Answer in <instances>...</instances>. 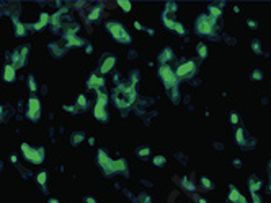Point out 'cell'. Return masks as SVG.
<instances>
[{
	"instance_id": "cell-4",
	"label": "cell",
	"mask_w": 271,
	"mask_h": 203,
	"mask_svg": "<svg viewBox=\"0 0 271 203\" xmlns=\"http://www.w3.org/2000/svg\"><path fill=\"white\" fill-rule=\"evenodd\" d=\"M105 103H106V96L105 94H100V99H98V104L95 107V115L100 119V120H105L106 119V112H105Z\"/></svg>"
},
{
	"instance_id": "cell-25",
	"label": "cell",
	"mask_w": 271,
	"mask_h": 203,
	"mask_svg": "<svg viewBox=\"0 0 271 203\" xmlns=\"http://www.w3.org/2000/svg\"><path fill=\"white\" fill-rule=\"evenodd\" d=\"M87 201H88V203H95V200H93V198H90V197L87 198Z\"/></svg>"
},
{
	"instance_id": "cell-24",
	"label": "cell",
	"mask_w": 271,
	"mask_h": 203,
	"mask_svg": "<svg viewBox=\"0 0 271 203\" xmlns=\"http://www.w3.org/2000/svg\"><path fill=\"white\" fill-rule=\"evenodd\" d=\"M239 119H237V115H235V114H232V122H234V124H235V122H237Z\"/></svg>"
},
{
	"instance_id": "cell-5",
	"label": "cell",
	"mask_w": 271,
	"mask_h": 203,
	"mask_svg": "<svg viewBox=\"0 0 271 203\" xmlns=\"http://www.w3.org/2000/svg\"><path fill=\"white\" fill-rule=\"evenodd\" d=\"M211 31H212V21H209L208 18H199L198 20V33L209 34Z\"/></svg>"
},
{
	"instance_id": "cell-3",
	"label": "cell",
	"mask_w": 271,
	"mask_h": 203,
	"mask_svg": "<svg viewBox=\"0 0 271 203\" xmlns=\"http://www.w3.org/2000/svg\"><path fill=\"white\" fill-rule=\"evenodd\" d=\"M39 112H41V106L39 101L36 98H31L28 101V117L31 120H38L39 119Z\"/></svg>"
},
{
	"instance_id": "cell-10",
	"label": "cell",
	"mask_w": 271,
	"mask_h": 203,
	"mask_svg": "<svg viewBox=\"0 0 271 203\" xmlns=\"http://www.w3.org/2000/svg\"><path fill=\"white\" fill-rule=\"evenodd\" d=\"M101 85H103V80H101V78H98V76H95V75H91L90 81H88V86H90V88H95V86H101Z\"/></svg>"
},
{
	"instance_id": "cell-16",
	"label": "cell",
	"mask_w": 271,
	"mask_h": 203,
	"mask_svg": "<svg viewBox=\"0 0 271 203\" xmlns=\"http://www.w3.org/2000/svg\"><path fill=\"white\" fill-rule=\"evenodd\" d=\"M119 5L123 7V8H124L126 12H129V10H131V3H127V2H119Z\"/></svg>"
},
{
	"instance_id": "cell-27",
	"label": "cell",
	"mask_w": 271,
	"mask_h": 203,
	"mask_svg": "<svg viewBox=\"0 0 271 203\" xmlns=\"http://www.w3.org/2000/svg\"><path fill=\"white\" fill-rule=\"evenodd\" d=\"M199 203H206V201H204V200H199Z\"/></svg>"
},
{
	"instance_id": "cell-9",
	"label": "cell",
	"mask_w": 271,
	"mask_h": 203,
	"mask_svg": "<svg viewBox=\"0 0 271 203\" xmlns=\"http://www.w3.org/2000/svg\"><path fill=\"white\" fill-rule=\"evenodd\" d=\"M113 65H115V57H108V59L105 60L103 67H101V72L103 73H106V72H110L113 68Z\"/></svg>"
},
{
	"instance_id": "cell-7",
	"label": "cell",
	"mask_w": 271,
	"mask_h": 203,
	"mask_svg": "<svg viewBox=\"0 0 271 203\" xmlns=\"http://www.w3.org/2000/svg\"><path fill=\"white\" fill-rule=\"evenodd\" d=\"M193 70H195V63H193V62H186V63H183V65H180V67H178L176 75H178V76H185V75L191 73Z\"/></svg>"
},
{
	"instance_id": "cell-22",
	"label": "cell",
	"mask_w": 271,
	"mask_h": 203,
	"mask_svg": "<svg viewBox=\"0 0 271 203\" xmlns=\"http://www.w3.org/2000/svg\"><path fill=\"white\" fill-rule=\"evenodd\" d=\"M203 184H204V187H206V188H209V187H211V182H209L208 179H203Z\"/></svg>"
},
{
	"instance_id": "cell-26",
	"label": "cell",
	"mask_w": 271,
	"mask_h": 203,
	"mask_svg": "<svg viewBox=\"0 0 271 203\" xmlns=\"http://www.w3.org/2000/svg\"><path fill=\"white\" fill-rule=\"evenodd\" d=\"M49 203H59L57 200H51V201H49Z\"/></svg>"
},
{
	"instance_id": "cell-15",
	"label": "cell",
	"mask_w": 271,
	"mask_h": 203,
	"mask_svg": "<svg viewBox=\"0 0 271 203\" xmlns=\"http://www.w3.org/2000/svg\"><path fill=\"white\" fill-rule=\"evenodd\" d=\"M78 106H80V107H85V106H87V99H85L83 96H78Z\"/></svg>"
},
{
	"instance_id": "cell-2",
	"label": "cell",
	"mask_w": 271,
	"mask_h": 203,
	"mask_svg": "<svg viewBox=\"0 0 271 203\" xmlns=\"http://www.w3.org/2000/svg\"><path fill=\"white\" fill-rule=\"evenodd\" d=\"M108 30L111 31V34L115 36V38L118 41H124V42H129V36L126 34L124 31V28L123 26H119L116 23H108Z\"/></svg>"
},
{
	"instance_id": "cell-20",
	"label": "cell",
	"mask_w": 271,
	"mask_h": 203,
	"mask_svg": "<svg viewBox=\"0 0 271 203\" xmlns=\"http://www.w3.org/2000/svg\"><path fill=\"white\" fill-rule=\"evenodd\" d=\"M258 187H260V182H255V184H253V180H252V185H250V190L253 192V190H256V188H258Z\"/></svg>"
},
{
	"instance_id": "cell-18",
	"label": "cell",
	"mask_w": 271,
	"mask_h": 203,
	"mask_svg": "<svg viewBox=\"0 0 271 203\" xmlns=\"http://www.w3.org/2000/svg\"><path fill=\"white\" fill-rule=\"evenodd\" d=\"M209 10H211V15H212V16H219V15H220V12H219L217 8H214V7H211Z\"/></svg>"
},
{
	"instance_id": "cell-17",
	"label": "cell",
	"mask_w": 271,
	"mask_h": 203,
	"mask_svg": "<svg viewBox=\"0 0 271 203\" xmlns=\"http://www.w3.org/2000/svg\"><path fill=\"white\" fill-rule=\"evenodd\" d=\"M237 141L239 143L244 141V132H242V130H237Z\"/></svg>"
},
{
	"instance_id": "cell-1",
	"label": "cell",
	"mask_w": 271,
	"mask_h": 203,
	"mask_svg": "<svg viewBox=\"0 0 271 203\" xmlns=\"http://www.w3.org/2000/svg\"><path fill=\"white\" fill-rule=\"evenodd\" d=\"M21 150H23V153H25L28 161H31L34 164H39L42 159H44V151H42V150H38V151L36 150H30V146H28L26 143L21 146Z\"/></svg>"
},
{
	"instance_id": "cell-21",
	"label": "cell",
	"mask_w": 271,
	"mask_h": 203,
	"mask_svg": "<svg viewBox=\"0 0 271 203\" xmlns=\"http://www.w3.org/2000/svg\"><path fill=\"white\" fill-rule=\"evenodd\" d=\"M163 163H165L163 158H155V164H163Z\"/></svg>"
},
{
	"instance_id": "cell-19",
	"label": "cell",
	"mask_w": 271,
	"mask_h": 203,
	"mask_svg": "<svg viewBox=\"0 0 271 203\" xmlns=\"http://www.w3.org/2000/svg\"><path fill=\"white\" fill-rule=\"evenodd\" d=\"M98 15H100V10L96 8V10H93V12H91V15H90V18H91V20H95V18H98Z\"/></svg>"
},
{
	"instance_id": "cell-8",
	"label": "cell",
	"mask_w": 271,
	"mask_h": 203,
	"mask_svg": "<svg viewBox=\"0 0 271 203\" xmlns=\"http://www.w3.org/2000/svg\"><path fill=\"white\" fill-rule=\"evenodd\" d=\"M3 78L7 80V81H13V80H15V68H13L12 65H7V67H5Z\"/></svg>"
},
{
	"instance_id": "cell-23",
	"label": "cell",
	"mask_w": 271,
	"mask_h": 203,
	"mask_svg": "<svg viewBox=\"0 0 271 203\" xmlns=\"http://www.w3.org/2000/svg\"><path fill=\"white\" fill-rule=\"evenodd\" d=\"M139 155H140V156H145V155H149V150H142Z\"/></svg>"
},
{
	"instance_id": "cell-6",
	"label": "cell",
	"mask_w": 271,
	"mask_h": 203,
	"mask_svg": "<svg viewBox=\"0 0 271 203\" xmlns=\"http://www.w3.org/2000/svg\"><path fill=\"white\" fill-rule=\"evenodd\" d=\"M160 75H162L163 81H165L167 85H170V83L175 81V73H173L172 70H170V67H162V68H160Z\"/></svg>"
},
{
	"instance_id": "cell-14",
	"label": "cell",
	"mask_w": 271,
	"mask_h": 203,
	"mask_svg": "<svg viewBox=\"0 0 271 203\" xmlns=\"http://www.w3.org/2000/svg\"><path fill=\"white\" fill-rule=\"evenodd\" d=\"M28 86L31 88V91H34V90H36V83H34L33 76H30V80H28Z\"/></svg>"
},
{
	"instance_id": "cell-11",
	"label": "cell",
	"mask_w": 271,
	"mask_h": 203,
	"mask_svg": "<svg viewBox=\"0 0 271 203\" xmlns=\"http://www.w3.org/2000/svg\"><path fill=\"white\" fill-rule=\"evenodd\" d=\"M46 179H47V174L42 171V172H39V176H38V182H39V185H44L46 184Z\"/></svg>"
},
{
	"instance_id": "cell-12",
	"label": "cell",
	"mask_w": 271,
	"mask_h": 203,
	"mask_svg": "<svg viewBox=\"0 0 271 203\" xmlns=\"http://www.w3.org/2000/svg\"><path fill=\"white\" fill-rule=\"evenodd\" d=\"M242 197H240V193L235 190V188H232V192H230V200L232 201H237V200H240Z\"/></svg>"
},
{
	"instance_id": "cell-13",
	"label": "cell",
	"mask_w": 271,
	"mask_h": 203,
	"mask_svg": "<svg viewBox=\"0 0 271 203\" xmlns=\"http://www.w3.org/2000/svg\"><path fill=\"white\" fill-rule=\"evenodd\" d=\"M198 52H199V55H201V57H206V46L204 44H199L198 46Z\"/></svg>"
}]
</instances>
